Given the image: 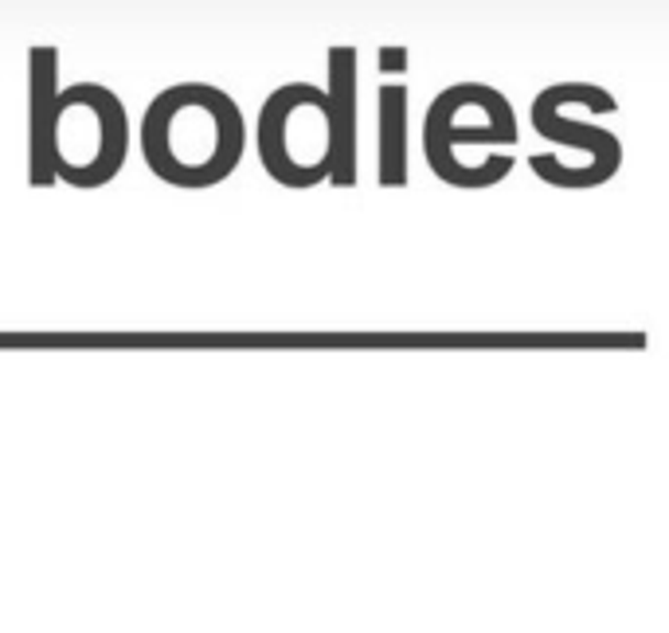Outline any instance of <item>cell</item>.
<instances>
[{"mask_svg":"<svg viewBox=\"0 0 669 633\" xmlns=\"http://www.w3.org/2000/svg\"><path fill=\"white\" fill-rule=\"evenodd\" d=\"M517 141V118L502 90L485 82H454L435 102L427 106L423 118V153L427 165L442 185L454 188H490L502 185L513 173V157H490L482 165H458V145H513Z\"/></svg>","mask_w":669,"mask_h":633,"instance_id":"obj_3","label":"cell"},{"mask_svg":"<svg viewBox=\"0 0 669 633\" xmlns=\"http://www.w3.org/2000/svg\"><path fill=\"white\" fill-rule=\"evenodd\" d=\"M380 185H407V87L392 82L380 87Z\"/></svg>","mask_w":669,"mask_h":633,"instance_id":"obj_8","label":"cell"},{"mask_svg":"<svg viewBox=\"0 0 669 633\" xmlns=\"http://www.w3.org/2000/svg\"><path fill=\"white\" fill-rule=\"evenodd\" d=\"M357 47L337 44L326 59V118H329V185H357Z\"/></svg>","mask_w":669,"mask_h":633,"instance_id":"obj_6","label":"cell"},{"mask_svg":"<svg viewBox=\"0 0 669 633\" xmlns=\"http://www.w3.org/2000/svg\"><path fill=\"white\" fill-rule=\"evenodd\" d=\"M380 67L404 70L407 67V47H380Z\"/></svg>","mask_w":669,"mask_h":633,"instance_id":"obj_9","label":"cell"},{"mask_svg":"<svg viewBox=\"0 0 669 633\" xmlns=\"http://www.w3.org/2000/svg\"><path fill=\"white\" fill-rule=\"evenodd\" d=\"M133 125L122 98L102 82L59 90L47 122V168L70 188H102L125 168Z\"/></svg>","mask_w":669,"mask_h":633,"instance_id":"obj_2","label":"cell"},{"mask_svg":"<svg viewBox=\"0 0 669 633\" xmlns=\"http://www.w3.org/2000/svg\"><path fill=\"white\" fill-rule=\"evenodd\" d=\"M259 165L282 188H314L329 180L326 90L314 82H282L259 110Z\"/></svg>","mask_w":669,"mask_h":633,"instance_id":"obj_4","label":"cell"},{"mask_svg":"<svg viewBox=\"0 0 669 633\" xmlns=\"http://www.w3.org/2000/svg\"><path fill=\"white\" fill-rule=\"evenodd\" d=\"M533 130L540 133L545 141H556L563 149H580L583 157V185L599 188L615 180L618 168H623V141L615 137L611 130L595 122H575L568 110H563V82L560 87H548L533 98Z\"/></svg>","mask_w":669,"mask_h":633,"instance_id":"obj_5","label":"cell"},{"mask_svg":"<svg viewBox=\"0 0 669 633\" xmlns=\"http://www.w3.org/2000/svg\"><path fill=\"white\" fill-rule=\"evenodd\" d=\"M138 145L157 180L211 188L243 165L246 122L228 90L211 82H176L145 106Z\"/></svg>","mask_w":669,"mask_h":633,"instance_id":"obj_1","label":"cell"},{"mask_svg":"<svg viewBox=\"0 0 669 633\" xmlns=\"http://www.w3.org/2000/svg\"><path fill=\"white\" fill-rule=\"evenodd\" d=\"M55 95H59V52L52 44L28 47V185L32 188L55 185L44 153Z\"/></svg>","mask_w":669,"mask_h":633,"instance_id":"obj_7","label":"cell"}]
</instances>
